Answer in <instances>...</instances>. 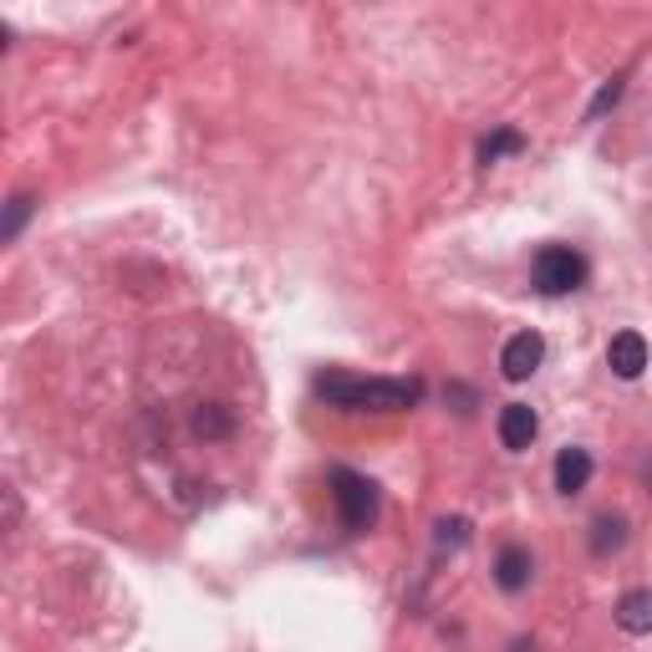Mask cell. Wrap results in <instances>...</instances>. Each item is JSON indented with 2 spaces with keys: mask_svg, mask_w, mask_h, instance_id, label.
I'll list each match as a JSON object with an SVG mask.
<instances>
[{
  "mask_svg": "<svg viewBox=\"0 0 652 652\" xmlns=\"http://www.w3.org/2000/svg\"><path fill=\"white\" fill-rule=\"evenodd\" d=\"M317 393L336 408H378V413H402L419 402V383L398 378H347V372H321Z\"/></svg>",
  "mask_w": 652,
  "mask_h": 652,
  "instance_id": "obj_1",
  "label": "cell"
},
{
  "mask_svg": "<svg viewBox=\"0 0 652 652\" xmlns=\"http://www.w3.org/2000/svg\"><path fill=\"white\" fill-rule=\"evenodd\" d=\"M332 495H336L342 520H347V530H372L378 525V485H372L368 474L332 469Z\"/></svg>",
  "mask_w": 652,
  "mask_h": 652,
  "instance_id": "obj_2",
  "label": "cell"
},
{
  "mask_svg": "<svg viewBox=\"0 0 652 652\" xmlns=\"http://www.w3.org/2000/svg\"><path fill=\"white\" fill-rule=\"evenodd\" d=\"M536 285L546 291V296H566V291H581L586 281V260L571 245H546V251L536 255Z\"/></svg>",
  "mask_w": 652,
  "mask_h": 652,
  "instance_id": "obj_3",
  "label": "cell"
},
{
  "mask_svg": "<svg viewBox=\"0 0 652 652\" xmlns=\"http://www.w3.org/2000/svg\"><path fill=\"white\" fill-rule=\"evenodd\" d=\"M540 362H546V342H540V332H515L500 351V368H504L510 383H525Z\"/></svg>",
  "mask_w": 652,
  "mask_h": 652,
  "instance_id": "obj_4",
  "label": "cell"
},
{
  "mask_svg": "<svg viewBox=\"0 0 652 652\" xmlns=\"http://www.w3.org/2000/svg\"><path fill=\"white\" fill-rule=\"evenodd\" d=\"M536 434H540L536 408H530V402H504V408H500V444H504V449H510V453L530 449Z\"/></svg>",
  "mask_w": 652,
  "mask_h": 652,
  "instance_id": "obj_5",
  "label": "cell"
},
{
  "mask_svg": "<svg viewBox=\"0 0 652 652\" xmlns=\"http://www.w3.org/2000/svg\"><path fill=\"white\" fill-rule=\"evenodd\" d=\"M606 362H612V372L617 378H642V368H648V342H642V332H617L612 336V347H606Z\"/></svg>",
  "mask_w": 652,
  "mask_h": 652,
  "instance_id": "obj_6",
  "label": "cell"
},
{
  "mask_svg": "<svg viewBox=\"0 0 652 652\" xmlns=\"http://www.w3.org/2000/svg\"><path fill=\"white\" fill-rule=\"evenodd\" d=\"M530 576H536V561H530V551H525V546H504L500 561H495V581H500V591H525V586H530Z\"/></svg>",
  "mask_w": 652,
  "mask_h": 652,
  "instance_id": "obj_7",
  "label": "cell"
},
{
  "mask_svg": "<svg viewBox=\"0 0 652 652\" xmlns=\"http://www.w3.org/2000/svg\"><path fill=\"white\" fill-rule=\"evenodd\" d=\"M586 485H591V453L586 449L555 453V489H561V495H581Z\"/></svg>",
  "mask_w": 652,
  "mask_h": 652,
  "instance_id": "obj_8",
  "label": "cell"
},
{
  "mask_svg": "<svg viewBox=\"0 0 652 652\" xmlns=\"http://www.w3.org/2000/svg\"><path fill=\"white\" fill-rule=\"evenodd\" d=\"M617 627L632 637H648L652 632V591H627L617 602Z\"/></svg>",
  "mask_w": 652,
  "mask_h": 652,
  "instance_id": "obj_9",
  "label": "cell"
},
{
  "mask_svg": "<svg viewBox=\"0 0 652 652\" xmlns=\"http://www.w3.org/2000/svg\"><path fill=\"white\" fill-rule=\"evenodd\" d=\"M622 546H627V520L622 515H602L591 525V551L597 555H617Z\"/></svg>",
  "mask_w": 652,
  "mask_h": 652,
  "instance_id": "obj_10",
  "label": "cell"
},
{
  "mask_svg": "<svg viewBox=\"0 0 652 652\" xmlns=\"http://www.w3.org/2000/svg\"><path fill=\"white\" fill-rule=\"evenodd\" d=\"M230 429H234V413L225 402H204L200 413H194V434L200 438H225Z\"/></svg>",
  "mask_w": 652,
  "mask_h": 652,
  "instance_id": "obj_11",
  "label": "cell"
},
{
  "mask_svg": "<svg viewBox=\"0 0 652 652\" xmlns=\"http://www.w3.org/2000/svg\"><path fill=\"white\" fill-rule=\"evenodd\" d=\"M525 149V138L515 133V128H500V133H489L485 143H480V164H495V158H504V153H520Z\"/></svg>",
  "mask_w": 652,
  "mask_h": 652,
  "instance_id": "obj_12",
  "label": "cell"
},
{
  "mask_svg": "<svg viewBox=\"0 0 652 652\" xmlns=\"http://www.w3.org/2000/svg\"><path fill=\"white\" fill-rule=\"evenodd\" d=\"M31 194H16V200H11V219H5V240H16L21 234V225H26V215H31Z\"/></svg>",
  "mask_w": 652,
  "mask_h": 652,
  "instance_id": "obj_13",
  "label": "cell"
},
{
  "mask_svg": "<svg viewBox=\"0 0 652 652\" xmlns=\"http://www.w3.org/2000/svg\"><path fill=\"white\" fill-rule=\"evenodd\" d=\"M469 540V520H438V551L444 546H464Z\"/></svg>",
  "mask_w": 652,
  "mask_h": 652,
  "instance_id": "obj_14",
  "label": "cell"
},
{
  "mask_svg": "<svg viewBox=\"0 0 652 652\" xmlns=\"http://www.w3.org/2000/svg\"><path fill=\"white\" fill-rule=\"evenodd\" d=\"M617 98H622V77H612V82H606L602 92H597V102H591V113H586V117H602V113H606V107H612V102H617Z\"/></svg>",
  "mask_w": 652,
  "mask_h": 652,
  "instance_id": "obj_15",
  "label": "cell"
}]
</instances>
